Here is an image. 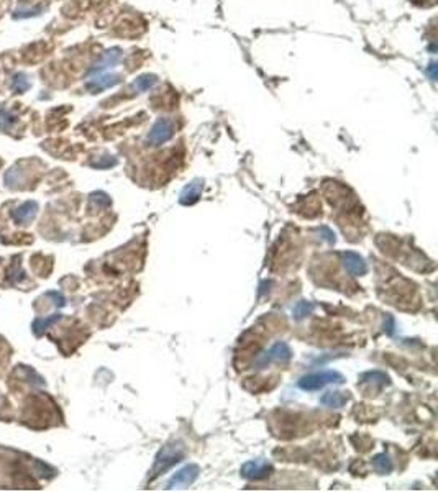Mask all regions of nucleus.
<instances>
[{
    "label": "nucleus",
    "instance_id": "9d476101",
    "mask_svg": "<svg viewBox=\"0 0 438 492\" xmlns=\"http://www.w3.org/2000/svg\"><path fill=\"white\" fill-rule=\"evenodd\" d=\"M38 208H40V205H38V202H35V200H28V202L21 203V205L16 207L15 210H12V218L15 220V223H18V225H26V223H30L31 220L36 217Z\"/></svg>",
    "mask_w": 438,
    "mask_h": 492
},
{
    "label": "nucleus",
    "instance_id": "5701e85b",
    "mask_svg": "<svg viewBox=\"0 0 438 492\" xmlns=\"http://www.w3.org/2000/svg\"><path fill=\"white\" fill-rule=\"evenodd\" d=\"M317 233L320 235V238L325 240L327 243H330V245H332V243H335V240H336L335 238V231L330 228V227H320L317 230Z\"/></svg>",
    "mask_w": 438,
    "mask_h": 492
},
{
    "label": "nucleus",
    "instance_id": "f3484780",
    "mask_svg": "<svg viewBox=\"0 0 438 492\" xmlns=\"http://www.w3.org/2000/svg\"><path fill=\"white\" fill-rule=\"evenodd\" d=\"M313 310H315V305H313V302L300 301V302H297L294 305V309H292V317H294L295 320H302V319H305V317L310 315Z\"/></svg>",
    "mask_w": 438,
    "mask_h": 492
},
{
    "label": "nucleus",
    "instance_id": "1a4fd4ad",
    "mask_svg": "<svg viewBox=\"0 0 438 492\" xmlns=\"http://www.w3.org/2000/svg\"><path fill=\"white\" fill-rule=\"evenodd\" d=\"M120 58H122V53L119 48H112L109 51H105V53L99 58L97 63L89 69V74L94 76V74H100V72H105L107 69H110V67H114L117 63H119Z\"/></svg>",
    "mask_w": 438,
    "mask_h": 492
},
{
    "label": "nucleus",
    "instance_id": "9b49d317",
    "mask_svg": "<svg viewBox=\"0 0 438 492\" xmlns=\"http://www.w3.org/2000/svg\"><path fill=\"white\" fill-rule=\"evenodd\" d=\"M202 190H204V182H202L200 179H194L192 182H189L186 187L182 189L179 202H181L182 205H192V203H195L200 199Z\"/></svg>",
    "mask_w": 438,
    "mask_h": 492
},
{
    "label": "nucleus",
    "instance_id": "39448f33",
    "mask_svg": "<svg viewBox=\"0 0 438 492\" xmlns=\"http://www.w3.org/2000/svg\"><path fill=\"white\" fill-rule=\"evenodd\" d=\"M273 473V466L271 463H268L266 460H251L246 461L240 469V474L245 479L248 481H261L266 479L269 474Z\"/></svg>",
    "mask_w": 438,
    "mask_h": 492
},
{
    "label": "nucleus",
    "instance_id": "b1692460",
    "mask_svg": "<svg viewBox=\"0 0 438 492\" xmlns=\"http://www.w3.org/2000/svg\"><path fill=\"white\" fill-rule=\"evenodd\" d=\"M115 164H117V160H115V158H112V156H104V158H102V161H94V163H91V166L97 167V169H107V167L115 166Z\"/></svg>",
    "mask_w": 438,
    "mask_h": 492
},
{
    "label": "nucleus",
    "instance_id": "a878e982",
    "mask_svg": "<svg viewBox=\"0 0 438 492\" xmlns=\"http://www.w3.org/2000/svg\"><path fill=\"white\" fill-rule=\"evenodd\" d=\"M386 322H387V325L384 324V330L389 333V335H392V333H394V319H392L391 315H387Z\"/></svg>",
    "mask_w": 438,
    "mask_h": 492
},
{
    "label": "nucleus",
    "instance_id": "4468645a",
    "mask_svg": "<svg viewBox=\"0 0 438 492\" xmlns=\"http://www.w3.org/2000/svg\"><path fill=\"white\" fill-rule=\"evenodd\" d=\"M10 87H12V90L16 94H23L26 90H30L31 81L25 72H15L12 76V84H10Z\"/></svg>",
    "mask_w": 438,
    "mask_h": 492
},
{
    "label": "nucleus",
    "instance_id": "dca6fc26",
    "mask_svg": "<svg viewBox=\"0 0 438 492\" xmlns=\"http://www.w3.org/2000/svg\"><path fill=\"white\" fill-rule=\"evenodd\" d=\"M373 468L376 469L378 473L381 474H387V473H391L392 471V460H391V456L387 455V453H379V455H376L373 458Z\"/></svg>",
    "mask_w": 438,
    "mask_h": 492
},
{
    "label": "nucleus",
    "instance_id": "0eeeda50",
    "mask_svg": "<svg viewBox=\"0 0 438 492\" xmlns=\"http://www.w3.org/2000/svg\"><path fill=\"white\" fill-rule=\"evenodd\" d=\"M120 82V76L110 74V72H100V74H94L89 81L86 82V89L91 94H99L105 89H110L117 86Z\"/></svg>",
    "mask_w": 438,
    "mask_h": 492
},
{
    "label": "nucleus",
    "instance_id": "6ab92c4d",
    "mask_svg": "<svg viewBox=\"0 0 438 492\" xmlns=\"http://www.w3.org/2000/svg\"><path fill=\"white\" fill-rule=\"evenodd\" d=\"M15 122H16V117L12 114V112L5 110V109L0 110V130L8 132V130L15 125Z\"/></svg>",
    "mask_w": 438,
    "mask_h": 492
},
{
    "label": "nucleus",
    "instance_id": "2eb2a0df",
    "mask_svg": "<svg viewBox=\"0 0 438 492\" xmlns=\"http://www.w3.org/2000/svg\"><path fill=\"white\" fill-rule=\"evenodd\" d=\"M61 319V314H53V315H48V317H40V319H36L35 322H33V331H35V335H43V331L46 330V328H49L53 324H56Z\"/></svg>",
    "mask_w": 438,
    "mask_h": 492
},
{
    "label": "nucleus",
    "instance_id": "f03ea898",
    "mask_svg": "<svg viewBox=\"0 0 438 492\" xmlns=\"http://www.w3.org/2000/svg\"><path fill=\"white\" fill-rule=\"evenodd\" d=\"M343 382L345 377L338 371H320L302 376L297 381V386L302 391H318V389L328 386V384H343Z\"/></svg>",
    "mask_w": 438,
    "mask_h": 492
},
{
    "label": "nucleus",
    "instance_id": "6e6552de",
    "mask_svg": "<svg viewBox=\"0 0 438 492\" xmlns=\"http://www.w3.org/2000/svg\"><path fill=\"white\" fill-rule=\"evenodd\" d=\"M341 263H343V268L346 269V273H350L351 276H363V274H366V271H368L364 258L359 256V254L355 251H346L341 254Z\"/></svg>",
    "mask_w": 438,
    "mask_h": 492
},
{
    "label": "nucleus",
    "instance_id": "412c9836",
    "mask_svg": "<svg viewBox=\"0 0 438 492\" xmlns=\"http://www.w3.org/2000/svg\"><path fill=\"white\" fill-rule=\"evenodd\" d=\"M8 278L12 284H18L20 281H23L26 278V274L23 273V269L20 268V264H15L13 268L8 271Z\"/></svg>",
    "mask_w": 438,
    "mask_h": 492
},
{
    "label": "nucleus",
    "instance_id": "aec40b11",
    "mask_svg": "<svg viewBox=\"0 0 438 492\" xmlns=\"http://www.w3.org/2000/svg\"><path fill=\"white\" fill-rule=\"evenodd\" d=\"M43 7H33V8H16L13 12V18H30V16L41 15Z\"/></svg>",
    "mask_w": 438,
    "mask_h": 492
},
{
    "label": "nucleus",
    "instance_id": "a211bd4d",
    "mask_svg": "<svg viewBox=\"0 0 438 492\" xmlns=\"http://www.w3.org/2000/svg\"><path fill=\"white\" fill-rule=\"evenodd\" d=\"M154 84H156V77L146 74V76L138 77L137 81L133 82V87L137 89L138 92H146V90H149L151 87L154 86Z\"/></svg>",
    "mask_w": 438,
    "mask_h": 492
},
{
    "label": "nucleus",
    "instance_id": "ddd939ff",
    "mask_svg": "<svg viewBox=\"0 0 438 492\" xmlns=\"http://www.w3.org/2000/svg\"><path fill=\"white\" fill-rule=\"evenodd\" d=\"M361 382L364 384H374V386H387L389 384V376L383 371H368L361 374Z\"/></svg>",
    "mask_w": 438,
    "mask_h": 492
},
{
    "label": "nucleus",
    "instance_id": "393cba45",
    "mask_svg": "<svg viewBox=\"0 0 438 492\" xmlns=\"http://www.w3.org/2000/svg\"><path fill=\"white\" fill-rule=\"evenodd\" d=\"M46 296L51 299V301L58 305V307H63V305L66 304V299L63 297V294H59V292H56V291H49Z\"/></svg>",
    "mask_w": 438,
    "mask_h": 492
},
{
    "label": "nucleus",
    "instance_id": "f257e3e1",
    "mask_svg": "<svg viewBox=\"0 0 438 492\" xmlns=\"http://www.w3.org/2000/svg\"><path fill=\"white\" fill-rule=\"evenodd\" d=\"M184 455H186V448H184L182 443L172 442V443L164 445L154 458L149 479H156L158 476H161V474H164L167 469H171L174 465H177V463L184 458Z\"/></svg>",
    "mask_w": 438,
    "mask_h": 492
},
{
    "label": "nucleus",
    "instance_id": "7ed1b4c3",
    "mask_svg": "<svg viewBox=\"0 0 438 492\" xmlns=\"http://www.w3.org/2000/svg\"><path fill=\"white\" fill-rule=\"evenodd\" d=\"M292 358V349L286 341H276L271 348L258 354L255 359V367L256 369H266L268 366L273 363H288Z\"/></svg>",
    "mask_w": 438,
    "mask_h": 492
},
{
    "label": "nucleus",
    "instance_id": "4be33fe9",
    "mask_svg": "<svg viewBox=\"0 0 438 492\" xmlns=\"http://www.w3.org/2000/svg\"><path fill=\"white\" fill-rule=\"evenodd\" d=\"M91 200L95 203V205H99V207H109L110 205V197L104 194V192H94V194L91 195Z\"/></svg>",
    "mask_w": 438,
    "mask_h": 492
},
{
    "label": "nucleus",
    "instance_id": "423d86ee",
    "mask_svg": "<svg viewBox=\"0 0 438 492\" xmlns=\"http://www.w3.org/2000/svg\"><path fill=\"white\" fill-rule=\"evenodd\" d=\"M199 473H200V468L197 465L184 466L167 481V489L171 491V489H179V488H187V486L195 483V479L199 478Z\"/></svg>",
    "mask_w": 438,
    "mask_h": 492
},
{
    "label": "nucleus",
    "instance_id": "f8f14e48",
    "mask_svg": "<svg viewBox=\"0 0 438 492\" xmlns=\"http://www.w3.org/2000/svg\"><path fill=\"white\" fill-rule=\"evenodd\" d=\"M348 402V395L338 391H328L320 397V404L328 407V409H340Z\"/></svg>",
    "mask_w": 438,
    "mask_h": 492
},
{
    "label": "nucleus",
    "instance_id": "20e7f679",
    "mask_svg": "<svg viewBox=\"0 0 438 492\" xmlns=\"http://www.w3.org/2000/svg\"><path fill=\"white\" fill-rule=\"evenodd\" d=\"M174 122L169 118H158L156 123L151 127L148 133V143L153 146H159L166 141H169L174 137Z\"/></svg>",
    "mask_w": 438,
    "mask_h": 492
}]
</instances>
